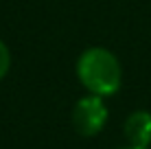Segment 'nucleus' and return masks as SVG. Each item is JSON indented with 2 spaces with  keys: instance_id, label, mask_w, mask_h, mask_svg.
<instances>
[{
  "instance_id": "nucleus-1",
  "label": "nucleus",
  "mask_w": 151,
  "mask_h": 149,
  "mask_svg": "<svg viewBox=\"0 0 151 149\" xmlns=\"http://www.w3.org/2000/svg\"><path fill=\"white\" fill-rule=\"evenodd\" d=\"M75 73L88 94H96L103 99L116 94L123 83L121 61L110 48L103 46H90L83 50L77 59Z\"/></svg>"
},
{
  "instance_id": "nucleus-2",
  "label": "nucleus",
  "mask_w": 151,
  "mask_h": 149,
  "mask_svg": "<svg viewBox=\"0 0 151 149\" xmlns=\"http://www.w3.org/2000/svg\"><path fill=\"white\" fill-rule=\"evenodd\" d=\"M107 116H110V112H107L105 101H103V96H96V94L81 96L72 105V112H70V121L75 132L86 138H92L99 132H103Z\"/></svg>"
},
{
  "instance_id": "nucleus-3",
  "label": "nucleus",
  "mask_w": 151,
  "mask_h": 149,
  "mask_svg": "<svg viewBox=\"0 0 151 149\" xmlns=\"http://www.w3.org/2000/svg\"><path fill=\"white\" fill-rule=\"evenodd\" d=\"M123 134L127 145L134 147H151V112L134 110L123 123Z\"/></svg>"
},
{
  "instance_id": "nucleus-4",
  "label": "nucleus",
  "mask_w": 151,
  "mask_h": 149,
  "mask_svg": "<svg viewBox=\"0 0 151 149\" xmlns=\"http://www.w3.org/2000/svg\"><path fill=\"white\" fill-rule=\"evenodd\" d=\"M9 68H11V50H9V46L0 40V81L7 77Z\"/></svg>"
},
{
  "instance_id": "nucleus-5",
  "label": "nucleus",
  "mask_w": 151,
  "mask_h": 149,
  "mask_svg": "<svg viewBox=\"0 0 151 149\" xmlns=\"http://www.w3.org/2000/svg\"><path fill=\"white\" fill-rule=\"evenodd\" d=\"M118 149H147V147H134V145H125V147H118Z\"/></svg>"
}]
</instances>
